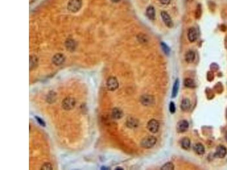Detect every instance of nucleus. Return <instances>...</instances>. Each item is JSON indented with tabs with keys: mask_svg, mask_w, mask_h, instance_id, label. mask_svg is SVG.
Returning <instances> with one entry per match:
<instances>
[{
	"mask_svg": "<svg viewBox=\"0 0 227 170\" xmlns=\"http://www.w3.org/2000/svg\"><path fill=\"white\" fill-rule=\"evenodd\" d=\"M210 67H211V70L212 72H216L218 70L219 66L216 63H213L211 65Z\"/></svg>",
	"mask_w": 227,
	"mask_h": 170,
	"instance_id": "nucleus-33",
	"label": "nucleus"
},
{
	"mask_svg": "<svg viewBox=\"0 0 227 170\" xmlns=\"http://www.w3.org/2000/svg\"><path fill=\"white\" fill-rule=\"evenodd\" d=\"M191 107V103H190V101L188 99H184L181 104V108L182 111L186 112L188 111Z\"/></svg>",
	"mask_w": 227,
	"mask_h": 170,
	"instance_id": "nucleus-18",
	"label": "nucleus"
},
{
	"mask_svg": "<svg viewBox=\"0 0 227 170\" xmlns=\"http://www.w3.org/2000/svg\"><path fill=\"white\" fill-rule=\"evenodd\" d=\"M107 86L109 90L114 91L118 88L119 83L117 79L114 77H110L107 81Z\"/></svg>",
	"mask_w": 227,
	"mask_h": 170,
	"instance_id": "nucleus-4",
	"label": "nucleus"
},
{
	"mask_svg": "<svg viewBox=\"0 0 227 170\" xmlns=\"http://www.w3.org/2000/svg\"><path fill=\"white\" fill-rule=\"evenodd\" d=\"M116 170H123V169H122V167H117Z\"/></svg>",
	"mask_w": 227,
	"mask_h": 170,
	"instance_id": "nucleus-36",
	"label": "nucleus"
},
{
	"mask_svg": "<svg viewBox=\"0 0 227 170\" xmlns=\"http://www.w3.org/2000/svg\"><path fill=\"white\" fill-rule=\"evenodd\" d=\"M226 139L227 142V132L226 133Z\"/></svg>",
	"mask_w": 227,
	"mask_h": 170,
	"instance_id": "nucleus-37",
	"label": "nucleus"
},
{
	"mask_svg": "<svg viewBox=\"0 0 227 170\" xmlns=\"http://www.w3.org/2000/svg\"><path fill=\"white\" fill-rule=\"evenodd\" d=\"M174 169V166L171 162H167L161 167V170H173Z\"/></svg>",
	"mask_w": 227,
	"mask_h": 170,
	"instance_id": "nucleus-25",
	"label": "nucleus"
},
{
	"mask_svg": "<svg viewBox=\"0 0 227 170\" xmlns=\"http://www.w3.org/2000/svg\"><path fill=\"white\" fill-rule=\"evenodd\" d=\"M38 64V59L36 56H33L30 57V70L35 68Z\"/></svg>",
	"mask_w": 227,
	"mask_h": 170,
	"instance_id": "nucleus-22",
	"label": "nucleus"
},
{
	"mask_svg": "<svg viewBox=\"0 0 227 170\" xmlns=\"http://www.w3.org/2000/svg\"><path fill=\"white\" fill-rule=\"evenodd\" d=\"M123 112L121 109L118 108H115L112 109V116L114 119H120L123 117Z\"/></svg>",
	"mask_w": 227,
	"mask_h": 170,
	"instance_id": "nucleus-16",
	"label": "nucleus"
},
{
	"mask_svg": "<svg viewBox=\"0 0 227 170\" xmlns=\"http://www.w3.org/2000/svg\"><path fill=\"white\" fill-rule=\"evenodd\" d=\"M179 86H180V82L178 78H177L174 82V84L173 85V89H172V94H171V97L173 98H174L177 96L178 92V90H179Z\"/></svg>",
	"mask_w": 227,
	"mask_h": 170,
	"instance_id": "nucleus-17",
	"label": "nucleus"
},
{
	"mask_svg": "<svg viewBox=\"0 0 227 170\" xmlns=\"http://www.w3.org/2000/svg\"><path fill=\"white\" fill-rule=\"evenodd\" d=\"M202 6L200 4H198L197 6L195 12V17L196 19H199L202 16Z\"/></svg>",
	"mask_w": 227,
	"mask_h": 170,
	"instance_id": "nucleus-24",
	"label": "nucleus"
},
{
	"mask_svg": "<svg viewBox=\"0 0 227 170\" xmlns=\"http://www.w3.org/2000/svg\"><path fill=\"white\" fill-rule=\"evenodd\" d=\"M56 98H57L56 94L55 92H54V91H51L47 95V101L49 103H54V102H55L56 101Z\"/></svg>",
	"mask_w": 227,
	"mask_h": 170,
	"instance_id": "nucleus-20",
	"label": "nucleus"
},
{
	"mask_svg": "<svg viewBox=\"0 0 227 170\" xmlns=\"http://www.w3.org/2000/svg\"></svg>",
	"mask_w": 227,
	"mask_h": 170,
	"instance_id": "nucleus-38",
	"label": "nucleus"
},
{
	"mask_svg": "<svg viewBox=\"0 0 227 170\" xmlns=\"http://www.w3.org/2000/svg\"><path fill=\"white\" fill-rule=\"evenodd\" d=\"M146 17L150 20H154L155 19L156 13L154 8L152 6H149L146 10Z\"/></svg>",
	"mask_w": 227,
	"mask_h": 170,
	"instance_id": "nucleus-12",
	"label": "nucleus"
},
{
	"mask_svg": "<svg viewBox=\"0 0 227 170\" xmlns=\"http://www.w3.org/2000/svg\"><path fill=\"white\" fill-rule=\"evenodd\" d=\"M126 124L127 126L129 128H136L139 125V122L136 119L133 117H130L127 119Z\"/></svg>",
	"mask_w": 227,
	"mask_h": 170,
	"instance_id": "nucleus-15",
	"label": "nucleus"
},
{
	"mask_svg": "<svg viewBox=\"0 0 227 170\" xmlns=\"http://www.w3.org/2000/svg\"><path fill=\"white\" fill-rule=\"evenodd\" d=\"M189 127V124L186 120L180 121L177 125V130L178 133H182L186 132Z\"/></svg>",
	"mask_w": 227,
	"mask_h": 170,
	"instance_id": "nucleus-7",
	"label": "nucleus"
},
{
	"mask_svg": "<svg viewBox=\"0 0 227 170\" xmlns=\"http://www.w3.org/2000/svg\"><path fill=\"white\" fill-rule=\"evenodd\" d=\"M227 154V148L223 145H220L216 148V152L214 154V157L219 158H224L226 156Z\"/></svg>",
	"mask_w": 227,
	"mask_h": 170,
	"instance_id": "nucleus-8",
	"label": "nucleus"
},
{
	"mask_svg": "<svg viewBox=\"0 0 227 170\" xmlns=\"http://www.w3.org/2000/svg\"><path fill=\"white\" fill-rule=\"evenodd\" d=\"M190 145H191V142L188 138L184 137L182 139L181 141V146L182 149L186 150H188L190 148Z\"/></svg>",
	"mask_w": 227,
	"mask_h": 170,
	"instance_id": "nucleus-19",
	"label": "nucleus"
},
{
	"mask_svg": "<svg viewBox=\"0 0 227 170\" xmlns=\"http://www.w3.org/2000/svg\"><path fill=\"white\" fill-rule=\"evenodd\" d=\"M83 6L82 0H69L68 3V9L72 13H77Z\"/></svg>",
	"mask_w": 227,
	"mask_h": 170,
	"instance_id": "nucleus-2",
	"label": "nucleus"
},
{
	"mask_svg": "<svg viewBox=\"0 0 227 170\" xmlns=\"http://www.w3.org/2000/svg\"><path fill=\"white\" fill-rule=\"evenodd\" d=\"M41 170H52V166L49 163H45L42 166Z\"/></svg>",
	"mask_w": 227,
	"mask_h": 170,
	"instance_id": "nucleus-32",
	"label": "nucleus"
},
{
	"mask_svg": "<svg viewBox=\"0 0 227 170\" xmlns=\"http://www.w3.org/2000/svg\"><path fill=\"white\" fill-rule=\"evenodd\" d=\"M176 110V106L175 104L173 102H170V104H169V111L171 114H173L175 113Z\"/></svg>",
	"mask_w": 227,
	"mask_h": 170,
	"instance_id": "nucleus-28",
	"label": "nucleus"
},
{
	"mask_svg": "<svg viewBox=\"0 0 227 170\" xmlns=\"http://www.w3.org/2000/svg\"><path fill=\"white\" fill-rule=\"evenodd\" d=\"M194 150L195 152L199 155H202L205 154V149L204 146L201 144V143H198L196 144L194 146Z\"/></svg>",
	"mask_w": 227,
	"mask_h": 170,
	"instance_id": "nucleus-14",
	"label": "nucleus"
},
{
	"mask_svg": "<svg viewBox=\"0 0 227 170\" xmlns=\"http://www.w3.org/2000/svg\"><path fill=\"white\" fill-rule=\"evenodd\" d=\"M142 103L145 106H149L153 104L154 98L150 95H143L141 98Z\"/></svg>",
	"mask_w": 227,
	"mask_h": 170,
	"instance_id": "nucleus-10",
	"label": "nucleus"
},
{
	"mask_svg": "<svg viewBox=\"0 0 227 170\" xmlns=\"http://www.w3.org/2000/svg\"><path fill=\"white\" fill-rule=\"evenodd\" d=\"M161 16L164 23L168 28H172L173 27L174 24L173 21L170 16L168 14V13L166 11H162L161 13Z\"/></svg>",
	"mask_w": 227,
	"mask_h": 170,
	"instance_id": "nucleus-6",
	"label": "nucleus"
},
{
	"mask_svg": "<svg viewBox=\"0 0 227 170\" xmlns=\"http://www.w3.org/2000/svg\"><path fill=\"white\" fill-rule=\"evenodd\" d=\"M76 101L73 98L68 97L64 99L62 102V108L65 110H70L75 106Z\"/></svg>",
	"mask_w": 227,
	"mask_h": 170,
	"instance_id": "nucleus-3",
	"label": "nucleus"
},
{
	"mask_svg": "<svg viewBox=\"0 0 227 170\" xmlns=\"http://www.w3.org/2000/svg\"><path fill=\"white\" fill-rule=\"evenodd\" d=\"M64 61H65V57L62 53L56 54L52 59L53 63L58 66L62 65L64 63Z\"/></svg>",
	"mask_w": 227,
	"mask_h": 170,
	"instance_id": "nucleus-11",
	"label": "nucleus"
},
{
	"mask_svg": "<svg viewBox=\"0 0 227 170\" xmlns=\"http://www.w3.org/2000/svg\"><path fill=\"white\" fill-rule=\"evenodd\" d=\"M160 3H161L163 5H167L170 3L171 0H159Z\"/></svg>",
	"mask_w": 227,
	"mask_h": 170,
	"instance_id": "nucleus-34",
	"label": "nucleus"
},
{
	"mask_svg": "<svg viewBox=\"0 0 227 170\" xmlns=\"http://www.w3.org/2000/svg\"><path fill=\"white\" fill-rule=\"evenodd\" d=\"M161 46L164 53H165L166 55H169L170 52V48L166 45V44H165V42H161Z\"/></svg>",
	"mask_w": 227,
	"mask_h": 170,
	"instance_id": "nucleus-26",
	"label": "nucleus"
},
{
	"mask_svg": "<svg viewBox=\"0 0 227 170\" xmlns=\"http://www.w3.org/2000/svg\"><path fill=\"white\" fill-rule=\"evenodd\" d=\"M157 142V138L153 136H148L144 137L141 141V146L145 149L153 148Z\"/></svg>",
	"mask_w": 227,
	"mask_h": 170,
	"instance_id": "nucleus-1",
	"label": "nucleus"
},
{
	"mask_svg": "<svg viewBox=\"0 0 227 170\" xmlns=\"http://www.w3.org/2000/svg\"><path fill=\"white\" fill-rule=\"evenodd\" d=\"M35 119H36L37 121H38V123H39V124L40 125H41V126L43 127H45L46 125H45V123L43 119H41V117H38V116H36V117H35Z\"/></svg>",
	"mask_w": 227,
	"mask_h": 170,
	"instance_id": "nucleus-31",
	"label": "nucleus"
},
{
	"mask_svg": "<svg viewBox=\"0 0 227 170\" xmlns=\"http://www.w3.org/2000/svg\"><path fill=\"white\" fill-rule=\"evenodd\" d=\"M187 37L190 42H194L197 39L198 37V33L196 28L194 27L190 28L188 31Z\"/></svg>",
	"mask_w": 227,
	"mask_h": 170,
	"instance_id": "nucleus-9",
	"label": "nucleus"
},
{
	"mask_svg": "<svg viewBox=\"0 0 227 170\" xmlns=\"http://www.w3.org/2000/svg\"><path fill=\"white\" fill-rule=\"evenodd\" d=\"M65 45L66 48L69 51H73L75 47V42L72 39H68L65 42Z\"/></svg>",
	"mask_w": 227,
	"mask_h": 170,
	"instance_id": "nucleus-23",
	"label": "nucleus"
},
{
	"mask_svg": "<svg viewBox=\"0 0 227 170\" xmlns=\"http://www.w3.org/2000/svg\"><path fill=\"white\" fill-rule=\"evenodd\" d=\"M184 85L186 87L190 88H194L196 87V84L194 80L189 78H186L184 80Z\"/></svg>",
	"mask_w": 227,
	"mask_h": 170,
	"instance_id": "nucleus-21",
	"label": "nucleus"
},
{
	"mask_svg": "<svg viewBox=\"0 0 227 170\" xmlns=\"http://www.w3.org/2000/svg\"><path fill=\"white\" fill-rule=\"evenodd\" d=\"M206 94L207 98L208 99L211 100L213 98L214 94H213V91L210 88H207L206 90Z\"/></svg>",
	"mask_w": 227,
	"mask_h": 170,
	"instance_id": "nucleus-27",
	"label": "nucleus"
},
{
	"mask_svg": "<svg viewBox=\"0 0 227 170\" xmlns=\"http://www.w3.org/2000/svg\"><path fill=\"white\" fill-rule=\"evenodd\" d=\"M111 1H112L113 2H115V3H117V2H119L120 0H111Z\"/></svg>",
	"mask_w": 227,
	"mask_h": 170,
	"instance_id": "nucleus-35",
	"label": "nucleus"
},
{
	"mask_svg": "<svg viewBox=\"0 0 227 170\" xmlns=\"http://www.w3.org/2000/svg\"><path fill=\"white\" fill-rule=\"evenodd\" d=\"M147 128L151 133H157L159 129V123L158 121L155 119L150 120L148 123Z\"/></svg>",
	"mask_w": 227,
	"mask_h": 170,
	"instance_id": "nucleus-5",
	"label": "nucleus"
},
{
	"mask_svg": "<svg viewBox=\"0 0 227 170\" xmlns=\"http://www.w3.org/2000/svg\"><path fill=\"white\" fill-rule=\"evenodd\" d=\"M195 59V53L193 51H188L185 55V60L188 63H192Z\"/></svg>",
	"mask_w": 227,
	"mask_h": 170,
	"instance_id": "nucleus-13",
	"label": "nucleus"
},
{
	"mask_svg": "<svg viewBox=\"0 0 227 170\" xmlns=\"http://www.w3.org/2000/svg\"><path fill=\"white\" fill-rule=\"evenodd\" d=\"M214 88L215 89L216 91L218 93H220V92H222V91H223V87H222V85L221 84H219V83L216 85L215 87H214Z\"/></svg>",
	"mask_w": 227,
	"mask_h": 170,
	"instance_id": "nucleus-30",
	"label": "nucleus"
},
{
	"mask_svg": "<svg viewBox=\"0 0 227 170\" xmlns=\"http://www.w3.org/2000/svg\"><path fill=\"white\" fill-rule=\"evenodd\" d=\"M207 80L208 81H209V82H211V81H212L213 80V79H214V74H213V72L210 71V72H208V73L207 74Z\"/></svg>",
	"mask_w": 227,
	"mask_h": 170,
	"instance_id": "nucleus-29",
	"label": "nucleus"
}]
</instances>
